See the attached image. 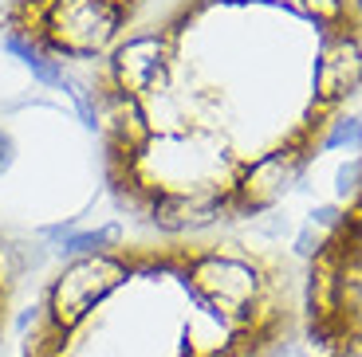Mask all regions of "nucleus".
I'll return each instance as SVG.
<instances>
[{
  "mask_svg": "<svg viewBox=\"0 0 362 357\" xmlns=\"http://www.w3.org/2000/svg\"><path fill=\"white\" fill-rule=\"evenodd\" d=\"M4 52H12L20 63H24L28 71L36 75L44 87H52V90H71V71H67L64 63L55 59V55H47V52H40L32 40H24V36H16V32H4Z\"/></svg>",
  "mask_w": 362,
  "mask_h": 357,
  "instance_id": "obj_1",
  "label": "nucleus"
},
{
  "mask_svg": "<svg viewBox=\"0 0 362 357\" xmlns=\"http://www.w3.org/2000/svg\"><path fill=\"white\" fill-rule=\"evenodd\" d=\"M36 259H28V251L20 248L12 236L0 232V341H4V330H8V303H12V291L20 286V279L28 275V267H36Z\"/></svg>",
  "mask_w": 362,
  "mask_h": 357,
  "instance_id": "obj_2",
  "label": "nucleus"
},
{
  "mask_svg": "<svg viewBox=\"0 0 362 357\" xmlns=\"http://www.w3.org/2000/svg\"><path fill=\"white\" fill-rule=\"evenodd\" d=\"M339 220H343V208L335 205H323L315 208V212L308 216V224H303V232L296 236V251L303 259H315L319 251L327 248V240H331V232L339 228Z\"/></svg>",
  "mask_w": 362,
  "mask_h": 357,
  "instance_id": "obj_3",
  "label": "nucleus"
},
{
  "mask_svg": "<svg viewBox=\"0 0 362 357\" xmlns=\"http://www.w3.org/2000/svg\"><path fill=\"white\" fill-rule=\"evenodd\" d=\"M122 243V228L118 224H103V228H87V232H67L59 240V251L71 259H83V255H99V251H110Z\"/></svg>",
  "mask_w": 362,
  "mask_h": 357,
  "instance_id": "obj_4",
  "label": "nucleus"
},
{
  "mask_svg": "<svg viewBox=\"0 0 362 357\" xmlns=\"http://www.w3.org/2000/svg\"><path fill=\"white\" fill-rule=\"evenodd\" d=\"M351 150V145H362V118H335V122L327 126L323 142L319 150Z\"/></svg>",
  "mask_w": 362,
  "mask_h": 357,
  "instance_id": "obj_5",
  "label": "nucleus"
},
{
  "mask_svg": "<svg viewBox=\"0 0 362 357\" xmlns=\"http://www.w3.org/2000/svg\"><path fill=\"white\" fill-rule=\"evenodd\" d=\"M335 188L343 200H354L362 193V157H351L346 165H339L335 173Z\"/></svg>",
  "mask_w": 362,
  "mask_h": 357,
  "instance_id": "obj_6",
  "label": "nucleus"
},
{
  "mask_svg": "<svg viewBox=\"0 0 362 357\" xmlns=\"http://www.w3.org/2000/svg\"><path fill=\"white\" fill-rule=\"evenodd\" d=\"M12 161H16V142H12V134L0 126V177L12 169Z\"/></svg>",
  "mask_w": 362,
  "mask_h": 357,
  "instance_id": "obj_7",
  "label": "nucleus"
},
{
  "mask_svg": "<svg viewBox=\"0 0 362 357\" xmlns=\"http://www.w3.org/2000/svg\"><path fill=\"white\" fill-rule=\"evenodd\" d=\"M354 4H358V12H362V0H354Z\"/></svg>",
  "mask_w": 362,
  "mask_h": 357,
  "instance_id": "obj_8",
  "label": "nucleus"
}]
</instances>
